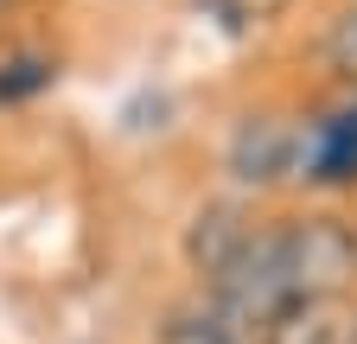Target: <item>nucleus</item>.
Here are the masks:
<instances>
[{"instance_id":"6e6552de","label":"nucleus","mask_w":357,"mask_h":344,"mask_svg":"<svg viewBox=\"0 0 357 344\" xmlns=\"http://www.w3.org/2000/svg\"><path fill=\"white\" fill-rule=\"evenodd\" d=\"M52 83H58V58H45V52L0 58V102H26L38 90H52Z\"/></svg>"},{"instance_id":"39448f33","label":"nucleus","mask_w":357,"mask_h":344,"mask_svg":"<svg viewBox=\"0 0 357 344\" xmlns=\"http://www.w3.org/2000/svg\"><path fill=\"white\" fill-rule=\"evenodd\" d=\"M249 236H255V224L243 217L236 204H204L198 217H192V230H185V255H192V268L211 281V274L230 262V255H236Z\"/></svg>"},{"instance_id":"f03ea898","label":"nucleus","mask_w":357,"mask_h":344,"mask_svg":"<svg viewBox=\"0 0 357 344\" xmlns=\"http://www.w3.org/2000/svg\"><path fill=\"white\" fill-rule=\"evenodd\" d=\"M275 242H281L287 287L306 306H332L357 281V230L338 224V217H294V224L275 230Z\"/></svg>"},{"instance_id":"0eeeda50","label":"nucleus","mask_w":357,"mask_h":344,"mask_svg":"<svg viewBox=\"0 0 357 344\" xmlns=\"http://www.w3.org/2000/svg\"><path fill=\"white\" fill-rule=\"evenodd\" d=\"M261 344H357V325H344L332 306H306L300 299L261 331Z\"/></svg>"},{"instance_id":"20e7f679","label":"nucleus","mask_w":357,"mask_h":344,"mask_svg":"<svg viewBox=\"0 0 357 344\" xmlns=\"http://www.w3.org/2000/svg\"><path fill=\"white\" fill-rule=\"evenodd\" d=\"M300 179H306V185H326V191L357 185V102H351V109H332V115L306 134Z\"/></svg>"},{"instance_id":"423d86ee","label":"nucleus","mask_w":357,"mask_h":344,"mask_svg":"<svg viewBox=\"0 0 357 344\" xmlns=\"http://www.w3.org/2000/svg\"><path fill=\"white\" fill-rule=\"evenodd\" d=\"M160 344H261V338H249L223 306H211V299H192V306H172L166 313Z\"/></svg>"},{"instance_id":"7ed1b4c3","label":"nucleus","mask_w":357,"mask_h":344,"mask_svg":"<svg viewBox=\"0 0 357 344\" xmlns=\"http://www.w3.org/2000/svg\"><path fill=\"white\" fill-rule=\"evenodd\" d=\"M300 159H306V134H300V127H287V121H275V115H249V121L236 127V141H230V172H236V185H255V191L294 179Z\"/></svg>"},{"instance_id":"f257e3e1","label":"nucleus","mask_w":357,"mask_h":344,"mask_svg":"<svg viewBox=\"0 0 357 344\" xmlns=\"http://www.w3.org/2000/svg\"><path fill=\"white\" fill-rule=\"evenodd\" d=\"M204 299H211V306H223L249 338H261L287 306H300L294 287H287V268H281V242H275V230H255V236L230 255V262H223V268L204 281Z\"/></svg>"},{"instance_id":"1a4fd4ad","label":"nucleus","mask_w":357,"mask_h":344,"mask_svg":"<svg viewBox=\"0 0 357 344\" xmlns=\"http://www.w3.org/2000/svg\"><path fill=\"white\" fill-rule=\"evenodd\" d=\"M326 58H332V70L344 77V83H357V7L332 26V38H326Z\"/></svg>"},{"instance_id":"9d476101","label":"nucleus","mask_w":357,"mask_h":344,"mask_svg":"<svg viewBox=\"0 0 357 344\" xmlns=\"http://www.w3.org/2000/svg\"><path fill=\"white\" fill-rule=\"evenodd\" d=\"M7 13H13V0H0V19H7Z\"/></svg>"}]
</instances>
